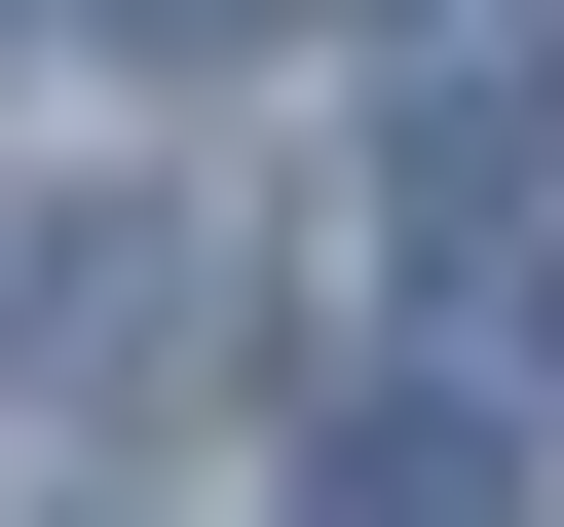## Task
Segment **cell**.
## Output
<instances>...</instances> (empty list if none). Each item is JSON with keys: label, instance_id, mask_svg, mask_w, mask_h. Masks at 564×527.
Segmentation results:
<instances>
[{"label": "cell", "instance_id": "6da1fadb", "mask_svg": "<svg viewBox=\"0 0 564 527\" xmlns=\"http://www.w3.org/2000/svg\"><path fill=\"white\" fill-rule=\"evenodd\" d=\"M0 340H39V415L188 452V415H263V264H226V226H39V264H0Z\"/></svg>", "mask_w": 564, "mask_h": 527}, {"label": "cell", "instance_id": "7a4b0ae2", "mask_svg": "<svg viewBox=\"0 0 564 527\" xmlns=\"http://www.w3.org/2000/svg\"><path fill=\"white\" fill-rule=\"evenodd\" d=\"M302 527H527V415L489 377H339L302 415Z\"/></svg>", "mask_w": 564, "mask_h": 527}, {"label": "cell", "instance_id": "3957f363", "mask_svg": "<svg viewBox=\"0 0 564 527\" xmlns=\"http://www.w3.org/2000/svg\"><path fill=\"white\" fill-rule=\"evenodd\" d=\"M113 39H151V76H226V39H302V0H113Z\"/></svg>", "mask_w": 564, "mask_h": 527}]
</instances>
